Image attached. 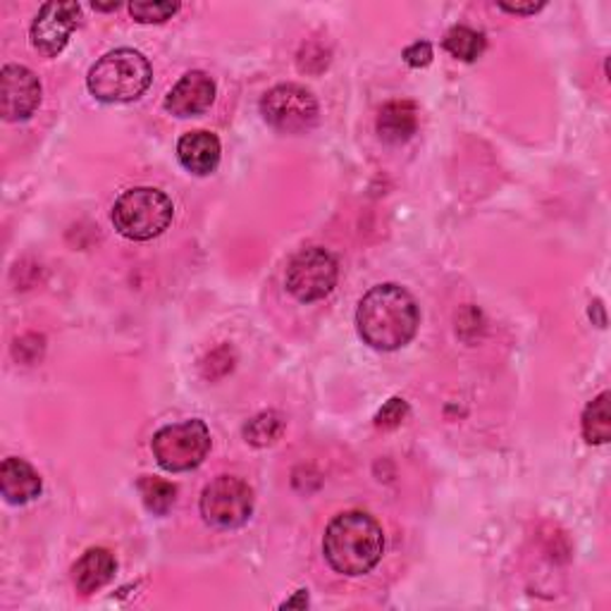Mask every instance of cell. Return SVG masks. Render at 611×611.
<instances>
[{
	"label": "cell",
	"mask_w": 611,
	"mask_h": 611,
	"mask_svg": "<svg viewBox=\"0 0 611 611\" xmlns=\"http://www.w3.org/2000/svg\"><path fill=\"white\" fill-rule=\"evenodd\" d=\"M421 311L400 284H377L359 301L356 328L361 340L377 351H396L416 338Z\"/></svg>",
	"instance_id": "1"
},
{
	"label": "cell",
	"mask_w": 611,
	"mask_h": 611,
	"mask_svg": "<svg viewBox=\"0 0 611 611\" xmlns=\"http://www.w3.org/2000/svg\"><path fill=\"white\" fill-rule=\"evenodd\" d=\"M323 555L332 571L342 576L371 573L385 555V532L371 514L344 511L325 528Z\"/></svg>",
	"instance_id": "2"
},
{
	"label": "cell",
	"mask_w": 611,
	"mask_h": 611,
	"mask_svg": "<svg viewBox=\"0 0 611 611\" xmlns=\"http://www.w3.org/2000/svg\"><path fill=\"white\" fill-rule=\"evenodd\" d=\"M153 82L148 60L132 49H117L96 60L89 70L86 86L101 103H130L142 99Z\"/></svg>",
	"instance_id": "3"
},
{
	"label": "cell",
	"mask_w": 611,
	"mask_h": 611,
	"mask_svg": "<svg viewBox=\"0 0 611 611\" xmlns=\"http://www.w3.org/2000/svg\"><path fill=\"white\" fill-rule=\"evenodd\" d=\"M175 216L173 201L160 189L134 187L122 194L113 206V225L122 237L148 241L160 237Z\"/></svg>",
	"instance_id": "4"
},
{
	"label": "cell",
	"mask_w": 611,
	"mask_h": 611,
	"mask_svg": "<svg viewBox=\"0 0 611 611\" xmlns=\"http://www.w3.org/2000/svg\"><path fill=\"white\" fill-rule=\"evenodd\" d=\"M210 431L204 421L191 418L185 423L165 425L153 435L151 449L163 470L185 473L204 464L210 452Z\"/></svg>",
	"instance_id": "5"
},
{
	"label": "cell",
	"mask_w": 611,
	"mask_h": 611,
	"mask_svg": "<svg viewBox=\"0 0 611 611\" xmlns=\"http://www.w3.org/2000/svg\"><path fill=\"white\" fill-rule=\"evenodd\" d=\"M338 275L340 268L338 261H334V256L320 247H311L299 251L292 261H289L284 284L287 292L294 299L311 303L325 299L332 292L334 284H338Z\"/></svg>",
	"instance_id": "6"
},
{
	"label": "cell",
	"mask_w": 611,
	"mask_h": 611,
	"mask_svg": "<svg viewBox=\"0 0 611 611\" xmlns=\"http://www.w3.org/2000/svg\"><path fill=\"white\" fill-rule=\"evenodd\" d=\"M261 115L272 130L282 134H303L318 122V101L299 84H280L261 101Z\"/></svg>",
	"instance_id": "7"
},
{
	"label": "cell",
	"mask_w": 611,
	"mask_h": 611,
	"mask_svg": "<svg viewBox=\"0 0 611 611\" xmlns=\"http://www.w3.org/2000/svg\"><path fill=\"white\" fill-rule=\"evenodd\" d=\"M253 490L237 476H220L206 485L201 495V516L216 528H239L251 518Z\"/></svg>",
	"instance_id": "8"
},
{
	"label": "cell",
	"mask_w": 611,
	"mask_h": 611,
	"mask_svg": "<svg viewBox=\"0 0 611 611\" xmlns=\"http://www.w3.org/2000/svg\"><path fill=\"white\" fill-rule=\"evenodd\" d=\"M82 20V6L80 3H45L37 20L32 24V39L34 51H39L43 58H55L65 51L70 41V34L80 27Z\"/></svg>",
	"instance_id": "9"
},
{
	"label": "cell",
	"mask_w": 611,
	"mask_h": 611,
	"mask_svg": "<svg viewBox=\"0 0 611 611\" xmlns=\"http://www.w3.org/2000/svg\"><path fill=\"white\" fill-rule=\"evenodd\" d=\"M41 105L39 76L24 65H6L0 72V113L8 122L29 120Z\"/></svg>",
	"instance_id": "10"
},
{
	"label": "cell",
	"mask_w": 611,
	"mask_h": 611,
	"mask_svg": "<svg viewBox=\"0 0 611 611\" xmlns=\"http://www.w3.org/2000/svg\"><path fill=\"white\" fill-rule=\"evenodd\" d=\"M216 101V82L206 72H189L165 96V111L175 117L204 115Z\"/></svg>",
	"instance_id": "11"
},
{
	"label": "cell",
	"mask_w": 611,
	"mask_h": 611,
	"mask_svg": "<svg viewBox=\"0 0 611 611\" xmlns=\"http://www.w3.org/2000/svg\"><path fill=\"white\" fill-rule=\"evenodd\" d=\"M177 158L191 175H210L220 163V139L213 132H189L177 144Z\"/></svg>",
	"instance_id": "12"
},
{
	"label": "cell",
	"mask_w": 611,
	"mask_h": 611,
	"mask_svg": "<svg viewBox=\"0 0 611 611\" xmlns=\"http://www.w3.org/2000/svg\"><path fill=\"white\" fill-rule=\"evenodd\" d=\"M0 490L10 504H27L41 495V476L24 458L10 456L0 466Z\"/></svg>",
	"instance_id": "13"
},
{
	"label": "cell",
	"mask_w": 611,
	"mask_h": 611,
	"mask_svg": "<svg viewBox=\"0 0 611 611\" xmlns=\"http://www.w3.org/2000/svg\"><path fill=\"white\" fill-rule=\"evenodd\" d=\"M115 569H117V561L108 552V549H103V547L89 549V552H84L82 559L76 561L74 569H72L74 586H76V590L84 592V594L96 592L103 586L111 583L113 576H115Z\"/></svg>",
	"instance_id": "14"
},
{
	"label": "cell",
	"mask_w": 611,
	"mask_h": 611,
	"mask_svg": "<svg viewBox=\"0 0 611 611\" xmlns=\"http://www.w3.org/2000/svg\"><path fill=\"white\" fill-rule=\"evenodd\" d=\"M418 130L416 105L408 101H392L377 115V134L387 144H404Z\"/></svg>",
	"instance_id": "15"
},
{
	"label": "cell",
	"mask_w": 611,
	"mask_h": 611,
	"mask_svg": "<svg viewBox=\"0 0 611 611\" xmlns=\"http://www.w3.org/2000/svg\"><path fill=\"white\" fill-rule=\"evenodd\" d=\"M583 437L590 445H607L611 439V414H609V392H602L600 396L586 406L583 411Z\"/></svg>",
	"instance_id": "16"
},
{
	"label": "cell",
	"mask_w": 611,
	"mask_h": 611,
	"mask_svg": "<svg viewBox=\"0 0 611 611\" xmlns=\"http://www.w3.org/2000/svg\"><path fill=\"white\" fill-rule=\"evenodd\" d=\"M442 45H445V51L449 55H454L456 60H464V63H473V60H478L485 51V37L480 32H476V29L470 27H452L445 41H442Z\"/></svg>",
	"instance_id": "17"
},
{
	"label": "cell",
	"mask_w": 611,
	"mask_h": 611,
	"mask_svg": "<svg viewBox=\"0 0 611 611\" xmlns=\"http://www.w3.org/2000/svg\"><path fill=\"white\" fill-rule=\"evenodd\" d=\"M136 487H139V495H142L146 509L151 514L165 516L167 511H170L175 507L177 487L173 483L160 480V478H153V476H144Z\"/></svg>",
	"instance_id": "18"
},
{
	"label": "cell",
	"mask_w": 611,
	"mask_h": 611,
	"mask_svg": "<svg viewBox=\"0 0 611 611\" xmlns=\"http://www.w3.org/2000/svg\"><path fill=\"white\" fill-rule=\"evenodd\" d=\"M282 416L275 414V411H268V414L256 416L244 425V437H247V442L253 447H268L282 435Z\"/></svg>",
	"instance_id": "19"
},
{
	"label": "cell",
	"mask_w": 611,
	"mask_h": 611,
	"mask_svg": "<svg viewBox=\"0 0 611 611\" xmlns=\"http://www.w3.org/2000/svg\"><path fill=\"white\" fill-rule=\"evenodd\" d=\"M179 3H132L130 14L142 24H160L173 18Z\"/></svg>",
	"instance_id": "20"
},
{
	"label": "cell",
	"mask_w": 611,
	"mask_h": 611,
	"mask_svg": "<svg viewBox=\"0 0 611 611\" xmlns=\"http://www.w3.org/2000/svg\"><path fill=\"white\" fill-rule=\"evenodd\" d=\"M408 416V404L400 396H392V400L377 411L375 416V425L380 431H394V427H400Z\"/></svg>",
	"instance_id": "21"
},
{
	"label": "cell",
	"mask_w": 611,
	"mask_h": 611,
	"mask_svg": "<svg viewBox=\"0 0 611 611\" xmlns=\"http://www.w3.org/2000/svg\"><path fill=\"white\" fill-rule=\"evenodd\" d=\"M404 60L411 68H427L433 63V45L427 41H418L414 45H408V49L404 51Z\"/></svg>",
	"instance_id": "22"
},
{
	"label": "cell",
	"mask_w": 611,
	"mask_h": 611,
	"mask_svg": "<svg viewBox=\"0 0 611 611\" xmlns=\"http://www.w3.org/2000/svg\"><path fill=\"white\" fill-rule=\"evenodd\" d=\"M504 12H511V14H535L540 12L545 8V3H497Z\"/></svg>",
	"instance_id": "23"
},
{
	"label": "cell",
	"mask_w": 611,
	"mask_h": 611,
	"mask_svg": "<svg viewBox=\"0 0 611 611\" xmlns=\"http://www.w3.org/2000/svg\"><path fill=\"white\" fill-rule=\"evenodd\" d=\"M306 604H309V594H306V590H301V592H299V598L284 602L282 607L287 609V607H306Z\"/></svg>",
	"instance_id": "24"
},
{
	"label": "cell",
	"mask_w": 611,
	"mask_h": 611,
	"mask_svg": "<svg viewBox=\"0 0 611 611\" xmlns=\"http://www.w3.org/2000/svg\"><path fill=\"white\" fill-rule=\"evenodd\" d=\"M120 8V3H111V6H99V3H94V10H103V12H108V10H117Z\"/></svg>",
	"instance_id": "25"
}]
</instances>
